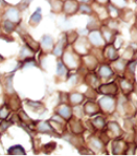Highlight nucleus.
Listing matches in <instances>:
<instances>
[{"instance_id": "1", "label": "nucleus", "mask_w": 137, "mask_h": 156, "mask_svg": "<svg viewBox=\"0 0 137 156\" xmlns=\"http://www.w3.org/2000/svg\"><path fill=\"white\" fill-rule=\"evenodd\" d=\"M102 111L107 114H113L117 109V100L113 95H104L98 101Z\"/></svg>"}, {"instance_id": "2", "label": "nucleus", "mask_w": 137, "mask_h": 156, "mask_svg": "<svg viewBox=\"0 0 137 156\" xmlns=\"http://www.w3.org/2000/svg\"><path fill=\"white\" fill-rule=\"evenodd\" d=\"M107 130H105V133L108 135V137L110 140H115V138H119L124 135V130L121 129V127L119 126L118 123H116L115 121L109 122L107 125Z\"/></svg>"}, {"instance_id": "3", "label": "nucleus", "mask_w": 137, "mask_h": 156, "mask_svg": "<svg viewBox=\"0 0 137 156\" xmlns=\"http://www.w3.org/2000/svg\"><path fill=\"white\" fill-rule=\"evenodd\" d=\"M119 87L115 82L111 83H105L100 84L97 88V91L103 95H113V97H116L118 94Z\"/></svg>"}, {"instance_id": "4", "label": "nucleus", "mask_w": 137, "mask_h": 156, "mask_svg": "<svg viewBox=\"0 0 137 156\" xmlns=\"http://www.w3.org/2000/svg\"><path fill=\"white\" fill-rule=\"evenodd\" d=\"M129 147V143L124 140L121 137L115 138L112 141V154L114 155H126Z\"/></svg>"}, {"instance_id": "5", "label": "nucleus", "mask_w": 137, "mask_h": 156, "mask_svg": "<svg viewBox=\"0 0 137 156\" xmlns=\"http://www.w3.org/2000/svg\"><path fill=\"white\" fill-rule=\"evenodd\" d=\"M90 44L91 43L89 41V39L87 40V39H85V37H80L73 43V45H74L73 47H74V50H76L79 55L85 56V55H88L89 50H90V46H89Z\"/></svg>"}, {"instance_id": "6", "label": "nucleus", "mask_w": 137, "mask_h": 156, "mask_svg": "<svg viewBox=\"0 0 137 156\" xmlns=\"http://www.w3.org/2000/svg\"><path fill=\"white\" fill-rule=\"evenodd\" d=\"M88 39H89V41H90L91 45H93V46H95V47H104L105 45L107 44L102 32H100L98 30H91V32L89 33Z\"/></svg>"}, {"instance_id": "7", "label": "nucleus", "mask_w": 137, "mask_h": 156, "mask_svg": "<svg viewBox=\"0 0 137 156\" xmlns=\"http://www.w3.org/2000/svg\"><path fill=\"white\" fill-rule=\"evenodd\" d=\"M132 79L129 78H121L119 79V89L121 90L122 94L125 97H128L134 91V83L132 82Z\"/></svg>"}, {"instance_id": "8", "label": "nucleus", "mask_w": 137, "mask_h": 156, "mask_svg": "<svg viewBox=\"0 0 137 156\" xmlns=\"http://www.w3.org/2000/svg\"><path fill=\"white\" fill-rule=\"evenodd\" d=\"M84 112L85 114L89 115V116H93V115H97L102 113V108H100V104L93 102V101H88L84 104Z\"/></svg>"}, {"instance_id": "9", "label": "nucleus", "mask_w": 137, "mask_h": 156, "mask_svg": "<svg viewBox=\"0 0 137 156\" xmlns=\"http://www.w3.org/2000/svg\"><path fill=\"white\" fill-rule=\"evenodd\" d=\"M79 8H80V4L78 3V1H76V0H66L63 4V12L66 16H71L78 13Z\"/></svg>"}, {"instance_id": "10", "label": "nucleus", "mask_w": 137, "mask_h": 156, "mask_svg": "<svg viewBox=\"0 0 137 156\" xmlns=\"http://www.w3.org/2000/svg\"><path fill=\"white\" fill-rule=\"evenodd\" d=\"M103 54H104V56H105L106 59L109 60V61H112V62L115 61V60H117L119 58V55H118V51H117V48L112 44V43L105 45Z\"/></svg>"}, {"instance_id": "11", "label": "nucleus", "mask_w": 137, "mask_h": 156, "mask_svg": "<svg viewBox=\"0 0 137 156\" xmlns=\"http://www.w3.org/2000/svg\"><path fill=\"white\" fill-rule=\"evenodd\" d=\"M63 60H64V63L68 68H76L79 65V62L76 60V56L74 54H72L71 51H65L64 52V56H63Z\"/></svg>"}, {"instance_id": "12", "label": "nucleus", "mask_w": 137, "mask_h": 156, "mask_svg": "<svg viewBox=\"0 0 137 156\" xmlns=\"http://www.w3.org/2000/svg\"><path fill=\"white\" fill-rule=\"evenodd\" d=\"M127 64H128V60L124 59V58H118L117 60L113 61V63L111 64V67L113 68V70L116 71V73H126Z\"/></svg>"}, {"instance_id": "13", "label": "nucleus", "mask_w": 137, "mask_h": 156, "mask_svg": "<svg viewBox=\"0 0 137 156\" xmlns=\"http://www.w3.org/2000/svg\"><path fill=\"white\" fill-rule=\"evenodd\" d=\"M69 128H70L71 132L76 135H80V134L83 133L85 131V127H84L83 123L80 121V119H71L70 123H69Z\"/></svg>"}, {"instance_id": "14", "label": "nucleus", "mask_w": 137, "mask_h": 156, "mask_svg": "<svg viewBox=\"0 0 137 156\" xmlns=\"http://www.w3.org/2000/svg\"><path fill=\"white\" fill-rule=\"evenodd\" d=\"M88 144H89L90 150H92L93 152H102L103 149H104V145H105L104 141L97 137H90Z\"/></svg>"}, {"instance_id": "15", "label": "nucleus", "mask_w": 137, "mask_h": 156, "mask_svg": "<svg viewBox=\"0 0 137 156\" xmlns=\"http://www.w3.org/2000/svg\"><path fill=\"white\" fill-rule=\"evenodd\" d=\"M100 32H102L103 36H104L107 44L113 43L115 37H116V35H115V33H114V30H112L111 27H109V26H107V25H104L100 27Z\"/></svg>"}, {"instance_id": "16", "label": "nucleus", "mask_w": 137, "mask_h": 156, "mask_svg": "<svg viewBox=\"0 0 137 156\" xmlns=\"http://www.w3.org/2000/svg\"><path fill=\"white\" fill-rule=\"evenodd\" d=\"M58 115L62 117L63 119H70L71 116H72V109L69 105L63 104L61 105L59 108L57 109Z\"/></svg>"}, {"instance_id": "17", "label": "nucleus", "mask_w": 137, "mask_h": 156, "mask_svg": "<svg viewBox=\"0 0 137 156\" xmlns=\"http://www.w3.org/2000/svg\"><path fill=\"white\" fill-rule=\"evenodd\" d=\"M84 64H85L89 70L92 71L97 67L98 60L95 58V56H92V55H85L84 56Z\"/></svg>"}, {"instance_id": "18", "label": "nucleus", "mask_w": 137, "mask_h": 156, "mask_svg": "<svg viewBox=\"0 0 137 156\" xmlns=\"http://www.w3.org/2000/svg\"><path fill=\"white\" fill-rule=\"evenodd\" d=\"M98 76L102 79L112 78V76H114V70H113V68L111 66L103 64V65L100 67V69H98Z\"/></svg>"}, {"instance_id": "19", "label": "nucleus", "mask_w": 137, "mask_h": 156, "mask_svg": "<svg viewBox=\"0 0 137 156\" xmlns=\"http://www.w3.org/2000/svg\"><path fill=\"white\" fill-rule=\"evenodd\" d=\"M85 81L91 88H94V89H97L100 86V78L97 76V74L93 73H88L85 78Z\"/></svg>"}, {"instance_id": "20", "label": "nucleus", "mask_w": 137, "mask_h": 156, "mask_svg": "<svg viewBox=\"0 0 137 156\" xmlns=\"http://www.w3.org/2000/svg\"><path fill=\"white\" fill-rule=\"evenodd\" d=\"M86 95L85 94H82V93H79V92H74V93H71L69 94V103L73 106H78V105H81L82 103L84 102L85 100Z\"/></svg>"}, {"instance_id": "21", "label": "nucleus", "mask_w": 137, "mask_h": 156, "mask_svg": "<svg viewBox=\"0 0 137 156\" xmlns=\"http://www.w3.org/2000/svg\"><path fill=\"white\" fill-rule=\"evenodd\" d=\"M5 16H6V18H8V20H11L12 22H14V23L19 22V20H20V15H19L18 9H16L14 8L9 9Z\"/></svg>"}, {"instance_id": "22", "label": "nucleus", "mask_w": 137, "mask_h": 156, "mask_svg": "<svg viewBox=\"0 0 137 156\" xmlns=\"http://www.w3.org/2000/svg\"><path fill=\"white\" fill-rule=\"evenodd\" d=\"M90 122H91V124H92L93 128H94L95 130H103V129L106 127V125H107V123H106V119L102 116L94 117V119Z\"/></svg>"}, {"instance_id": "23", "label": "nucleus", "mask_w": 137, "mask_h": 156, "mask_svg": "<svg viewBox=\"0 0 137 156\" xmlns=\"http://www.w3.org/2000/svg\"><path fill=\"white\" fill-rule=\"evenodd\" d=\"M67 37L66 38H61L60 39V41L58 42V44L56 45V47L54 48V56H57V57H59V56H61L62 54H63V50H64V47H65V45L67 44Z\"/></svg>"}, {"instance_id": "24", "label": "nucleus", "mask_w": 137, "mask_h": 156, "mask_svg": "<svg viewBox=\"0 0 137 156\" xmlns=\"http://www.w3.org/2000/svg\"><path fill=\"white\" fill-rule=\"evenodd\" d=\"M23 40H24L26 45H27L33 51H37V50L39 49V43L36 42L35 40H33V38H30L28 35L23 36Z\"/></svg>"}, {"instance_id": "25", "label": "nucleus", "mask_w": 137, "mask_h": 156, "mask_svg": "<svg viewBox=\"0 0 137 156\" xmlns=\"http://www.w3.org/2000/svg\"><path fill=\"white\" fill-rule=\"evenodd\" d=\"M42 19V14H41V9H37V11L33 14L32 17L30 19V24L36 26L37 24H39V22Z\"/></svg>"}, {"instance_id": "26", "label": "nucleus", "mask_w": 137, "mask_h": 156, "mask_svg": "<svg viewBox=\"0 0 137 156\" xmlns=\"http://www.w3.org/2000/svg\"><path fill=\"white\" fill-rule=\"evenodd\" d=\"M8 153L9 155H25V151L24 149L21 147L20 145L13 146L8 150Z\"/></svg>"}, {"instance_id": "27", "label": "nucleus", "mask_w": 137, "mask_h": 156, "mask_svg": "<svg viewBox=\"0 0 137 156\" xmlns=\"http://www.w3.org/2000/svg\"><path fill=\"white\" fill-rule=\"evenodd\" d=\"M49 122V124H50V126H51V128L54 129V131H57V132H59L60 134L61 133H63L64 132V126H63V122H54V119H50Z\"/></svg>"}, {"instance_id": "28", "label": "nucleus", "mask_w": 137, "mask_h": 156, "mask_svg": "<svg viewBox=\"0 0 137 156\" xmlns=\"http://www.w3.org/2000/svg\"><path fill=\"white\" fill-rule=\"evenodd\" d=\"M54 46V41H52V38L50 36H44L42 38V47L45 50H49L52 48Z\"/></svg>"}, {"instance_id": "29", "label": "nucleus", "mask_w": 137, "mask_h": 156, "mask_svg": "<svg viewBox=\"0 0 137 156\" xmlns=\"http://www.w3.org/2000/svg\"><path fill=\"white\" fill-rule=\"evenodd\" d=\"M137 66V59L136 60H132V61L128 62L126 67V73H128L129 74H131V76H133L135 74V69Z\"/></svg>"}, {"instance_id": "30", "label": "nucleus", "mask_w": 137, "mask_h": 156, "mask_svg": "<svg viewBox=\"0 0 137 156\" xmlns=\"http://www.w3.org/2000/svg\"><path fill=\"white\" fill-rule=\"evenodd\" d=\"M32 56H33V51H32V49H30V47L27 46V45L21 49L20 58H22V59L26 60V59H28V58H32Z\"/></svg>"}, {"instance_id": "31", "label": "nucleus", "mask_w": 137, "mask_h": 156, "mask_svg": "<svg viewBox=\"0 0 137 156\" xmlns=\"http://www.w3.org/2000/svg\"><path fill=\"white\" fill-rule=\"evenodd\" d=\"M92 6H90L87 3H81L80 4V8H79V12L82 14H87V15H90L92 14Z\"/></svg>"}, {"instance_id": "32", "label": "nucleus", "mask_w": 137, "mask_h": 156, "mask_svg": "<svg viewBox=\"0 0 137 156\" xmlns=\"http://www.w3.org/2000/svg\"><path fill=\"white\" fill-rule=\"evenodd\" d=\"M38 129H39V131L45 132V133H49V132H51L52 130H54V129L51 128V126H50L49 122H43V123L39 124Z\"/></svg>"}, {"instance_id": "33", "label": "nucleus", "mask_w": 137, "mask_h": 156, "mask_svg": "<svg viewBox=\"0 0 137 156\" xmlns=\"http://www.w3.org/2000/svg\"><path fill=\"white\" fill-rule=\"evenodd\" d=\"M110 3H111L112 5L116 6V8L122 9L127 6L128 0H110Z\"/></svg>"}, {"instance_id": "34", "label": "nucleus", "mask_w": 137, "mask_h": 156, "mask_svg": "<svg viewBox=\"0 0 137 156\" xmlns=\"http://www.w3.org/2000/svg\"><path fill=\"white\" fill-rule=\"evenodd\" d=\"M3 28L5 30L6 33H12L15 30V23L12 22L11 20H6L3 22Z\"/></svg>"}, {"instance_id": "35", "label": "nucleus", "mask_w": 137, "mask_h": 156, "mask_svg": "<svg viewBox=\"0 0 137 156\" xmlns=\"http://www.w3.org/2000/svg\"><path fill=\"white\" fill-rule=\"evenodd\" d=\"M67 73V69L65 65L62 62H58V65H57V73L58 76H64L65 73Z\"/></svg>"}, {"instance_id": "36", "label": "nucleus", "mask_w": 137, "mask_h": 156, "mask_svg": "<svg viewBox=\"0 0 137 156\" xmlns=\"http://www.w3.org/2000/svg\"><path fill=\"white\" fill-rule=\"evenodd\" d=\"M122 43H124V40H122V38L121 37V36H116L112 44L114 45V46L116 47L117 49H119V48H121V47Z\"/></svg>"}, {"instance_id": "37", "label": "nucleus", "mask_w": 137, "mask_h": 156, "mask_svg": "<svg viewBox=\"0 0 137 156\" xmlns=\"http://www.w3.org/2000/svg\"><path fill=\"white\" fill-rule=\"evenodd\" d=\"M74 112H76L74 114H76V117H79V119H81V117L85 114V112H84V107L80 106V105L76 106V108H74Z\"/></svg>"}, {"instance_id": "38", "label": "nucleus", "mask_w": 137, "mask_h": 156, "mask_svg": "<svg viewBox=\"0 0 137 156\" xmlns=\"http://www.w3.org/2000/svg\"><path fill=\"white\" fill-rule=\"evenodd\" d=\"M27 105L30 108H32L33 110L40 109V108L42 107V104H40V103H38V102H30V101H28V102H27Z\"/></svg>"}, {"instance_id": "39", "label": "nucleus", "mask_w": 137, "mask_h": 156, "mask_svg": "<svg viewBox=\"0 0 137 156\" xmlns=\"http://www.w3.org/2000/svg\"><path fill=\"white\" fill-rule=\"evenodd\" d=\"M8 115H9L8 108H6V106H3L0 109V119H5V117H8Z\"/></svg>"}, {"instance_id": "40", "label": "nucleus", "mask_w": 137, "mask_h": 156, "mask_svg": "<svg viewBox=\"0 0 137 156\" xmlns=\"http://www.w3.org/2000/svg\"><path fill=\"white\" fill-rule=\"evenodd\" d=\"M19 117H20L22 121H24L26 124H30V122H32V119L25 114V112H20V113H19Z\"/></svg>"}, {"instance_id": "41", "label": "nucleus", "mask_w": 137, "mask_h": 156, "mask_svg": "<svg viewBox=\"0 0 137 156\" xmlns=\"http://www.w3.org/2000/svg\"><path fill=\"white\" fill-rule=\"evenodd\" d=\"M9 126H11V123H8L6 121L1 122V123H0V131H2V132L5 131Z\"/></svg>"}, {"instance_id": "42", "label": "nucleus", "mask_w": 137, "mask_h": 156, "mask_svg": "<svg viewBox=\"0 0 137 156\" xmlns=\"http://www.w3.org/2000/svg\"><path fill=\"white\" fill-rule=\"evenodd\" d=\"M32 2V0H22V2H21V8L22 9H25L27 8L28 5H30V3Z\"/></svg>"}, {"instance_id": "43", "label": "nucleus", "mask_w": 137, "mask_h": 156, "mask_svg": "<svg viewBox=\"0 0 137 156\" xmlns=\"http://www.w3.org/2000/svg\"><path fill=\"white\" fill-rule=\"evenodd\" d=\"M95 1L100 4H104V5H107V4L110 3V0H95Z\"/></svg>"}, {"instance_id": "44", "label": "nucleus", "mask_w": 137, "mask_h": 156, "mask_svg": "<svg viewBox=\"0 0 137 156\" xmlns=\"http://www.w3.org/2000/svg\"><path fill=\"white\" fill-rule=\"evenodd\" d=\"M80 1L82 2V3H88V2L92 1V0H80Z\"/></svg>"}, {"instance_id": "45", "label": "nucleus", "mask_w": 137, "mask_h": 156, "mask_svg": "<svg viewBox=\"0 0 137 156\" xmlns=\"http://www.w3.org/2000/svg\"><path fill=\"white\" fill-rule=\"evenodd\" d=\"M134 122H135V125L137 126V113H135V115H134Z\"/></svg>"}, {"instance_id": "46", "label": "nucleus", "mask_w": 137, "mask_h": 156, "mask_svg": "<svg viewBox=\"0 0 137 156\" xmlns=\"http://www.w3.org/2000/svg\"><path fill=\"white\" fill-rule=\"evenodd\" d=\"M134 27H135V30H137V20L135 21V24H134Z\"/></svg>"}, {"instance_id": "47", "label": "nucleus", "mask_w": 137, "mask_h": 156, "mask_svg": "<svg viewBox=\"0 0 137 156\" xmlns=\"http://www.w3.org/2000/svg\"><path fill=\"white\" fill-rule=\"evenodd\" d=\"M134 141H135V143L137 144V135H136V140H134Z\"/></svg>"}]
</instances>
